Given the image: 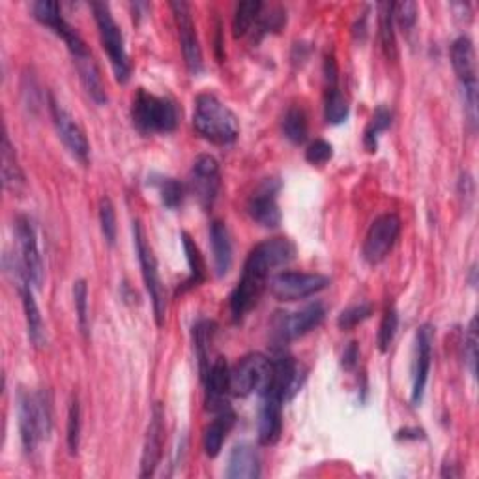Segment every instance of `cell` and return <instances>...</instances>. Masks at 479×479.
Segmentation results:
<instances>
[{
  "label": "cell",
  "mask_w": 479,
  "mask_h": 479,
  "mask_svg": "<svg viewBox=\"0 0 479 479\" xmlns=\"http://www.w3.org/2000/svg\"><path fill=\"white\" fill-rule=\"evenodd\" d=\"M73 304L77 313V323L81 332L88 333V285L85 279H77L73 283Z\"/></svg>",
  "instance_id": "8d00e7d4"
},
{
  "label": "cell",
  "mask_w": 479,
  "mask_h": 479,
  "mask_svg": "<svg viewBox=\"0 0 479 479\" xmlns=\"http://www.w3.org/2000/svg\"><path fill=\"white\" fill-rule=\"evenodd\" d=\"M189 186L198 205L205 210H210L215 203L219 188H222V172H219L215 157L203 154L195 159L189 172Z\"/></svg>",
  "instance_id": "5bb4252c"
},
{
  "label": "cell",
  "mask_w": 479,
  "mask_h": 479,
  "mask_svg": "<svg viewBox=\"0 0 479 479\" xmlns=\"http://www.w3.org/2000/svg\"><path fill=\"white\" fill-rule=\"evenodd\" d=\"M359 359V350H357V345L356 343H350L347 349H345V354H343V367L345 369H352Z\"/></svg>",
  "instance_id": "ee69618b"
},
{
  "label": "cell",
  "mask_w": 479,
  "mask_h": 479,
  "mask_svg": "<svg viewBox=\"0 0 479 479\" xmlns=\"http://www.w3.org/2000/svg\"><path fill=\"white\" fill-rule=\"evenodd\" d=\"M434 328L431 324H422L416 332V357H414V376H412V405L419 407L424 401L431 359H433Z\"/></svg>",
  "instance_id": "e0dca14e"
},
{
  "label": "cell",
  "mask_w": 479,
  "mask_h": 479,
  "mask_svg": "<svg viewBox=\"0 0 479 479\" xmlns=\"http://www.w3.org/2000/svg\"><path fill=\"white\" fill-rule=\"evenodd\" d=\"M381 17H378V23H381V42L384 47V53L388 58L397 56V44H395V32H393V3H384L378 6Z\"/></svg>",
  "instance_id": "836d02e7"
},
{
  "label": "cell",
  "mask_w": 479,
  "mask_h": 479,
  "mask_svg": "<svg viewBox=\"0 0 479 479\" xmlns=\"http://www.w3.org/2000/svg\"><path fill=\"white\" fill-rule=\"evenodd\" d=\"M296 256V246L289 238H270L251 249L246 258L242 277L231 294L229 306L232 321H244L246 315L258 304L268 287V277L273 268L285 266Z\"/></svg>",
  "instance_id": "6da1fadb"
},
{
  "label": "cell",
  "mask_w": 479,
  "mask_h": 479,
  "mask_svg": "<svg viewBox=\"0 0 479 479\" xmlns=\"http://www.w3.org/2000/svg\"><path fill=\"white\" fill-rule=\"evenodd\" d=\"M236 424V414L232 412V408H225L215 412V419L206 427L205 431V438H203V446H205V453L214 458L219 453H222L223 442L227 441L229 433L232 431Z\"/></svg>",
  "instance_id": "cb8c5ba5"
},
{
  "label": "cell",
  "mask_w": 479,
  "mask_h": 479,
  "mask_svg": "<svg viewBox=\"0 0 479 479\" xmlns=\"http://www.w3.org/2000/svg\"><path fill=\"white\" fill-rule=\"evenodd\" d=\"M155 188L159 191V198H162L164 206L174 210V208H178L180 205H182V201H184V186H182V182H178L176 178H169V176L159 178L155 182Z\"/></svg>",
  "instance_id": "e575fe53"
},
{
  "label": "cell",
  "mask_w": 479,
  "mask_h": 479,
  "mask_svg": "<svg viewBox=\"0 0 479 479\" xmlns=\"http://www.w3.org/2000/svg\"><path fill=\"white\" fill-rule=\"evenodd\" d=\"M330 285V279L323 273L306 272H282L270 279V290L279 302H298L306 299Z\"/></svg>",
  "instance_id": "30bf717a"
},
{
  "label": "cell",
  "mask_w": 479,
  "mask_h": 479,
  "mask_svg": "<svg viewBox=\"0 0 479 479\" xmlns=\"http://www.w3.org/2000/svg\"><path fill=\"white\" fill-rule=\"evenodd\" d=\"M66 441H68V450L71 455H77L79 444H81V405H79V399L73 397L68 410V429H66Z\"/></svg>",
  "instance_id": "d590c367"
},
{
  "label": "cell",
  "mask_w": 479,
  "mask_h": 479,
  "mask_svg": "<svg viewBox=\"0 0 479 479\" xmlns=\"http://www.w3.org/2000/svg\"><path fill=\"white\" fill-rule=\"evenodd\" d=\"M451 64L461 88L477 87V63L475 49L468 36L457 38L451 46Z\"/></svg>",
  "instance_id": "44dd1931"
},
{
  "label": "cell",
  "mask_w": 479,
  "mask_h": 479,
  "mask_svg": "<svg viewBox=\"0 0 479 479\" xmlns=\"http://www.w3.org/2000/svg\"><path fill=\"white\" fill-rule=\"evenodd\" d=\"M164 444H165V412L162 403H155L147 429L143 457H141V474L139 475L141 477L154 475L159 461H162Z\"/></svg>",
  "instance_id": "ac0fdd59"
},
{
  "label": "cell",
  "mask_w": 479,
  "mask_h": 479,
  "mask_svg": "<svg viewBox=\"0 0 479 479\" xmlns=\"http://www.w3.org/2000/svg\"><path fill=\"white\" fill-rule=\"evenodd\" d=\"M75 66H77V73L81 77V83L87 90V94L94 99L97 105H105L107 104V92L102 81V75H99V70L94 63L92 55L75 58Z\"/></svg>",
  "instance_id": "4316f807"
},
{
  "label": "cell",
  "mask_w": 479,
  "mask_h": 479,
  "mask_svg": "<svg viewBox=\"0 0 479 479\" xmlns=\"http://www.w3.org/2000/svg\"><path fill=\"white\" fill-rule=\"evenodd\" d=\"M90 8L94 12L99 39H102V46L111 60L116 81L120 85H126L131 77V63H130V56L126 51L124 34H122V30H120L118 23L114 21L109 4L92 3Z\"/></svg>",
  "instance_id": "5b68a950"
},
{
  "label": "cell",
  "mask_w": 479,
  "mask_h": 479,
  "mask_svg": "<svg viewBox=\"0 0 479 479\" xmlns=\"http://www.w3.org/2000/svg\"><path fill=\"white\" fill-rule=\"evenodd\" d=\"M215 333V323L206 321H198L193 326V345H195V354L198 359V373H201V378L206 376L210 369V349H212V339Z\"/></svg>",
  "instance_id": "83f0119b"
},
{
  "label": "cell",
  "mask_w": 479,
  "mask_h": 479,
  "mask_svg": "<svg viewBox=\"0 0 479 479\" xmlns=\"http://www.w3.org/2000/svg\"><path fill=\"white\" fill-rule=\"evenodd\" d=\"M17 417L19 434L25 453H34L38 444L47 441L53 431V399L47 390L36 393L19 388L17 390Z\"/></svg>",
  "instance_id": "7a4b0ae2"
},
{
  "label": "cell",
  "mask_w": 479,
  "mask_h": 479,
  "mask_svg": "<svg viewBox=\"0 0 479 479\" xmlns=\"http://www.w3.org/2000/svg\"><path fill=\"white\" fill-rule=\"evenodd\" d=\"M279 188H282V184L277 180L268 178L255 189L248 201L249 217L265 229H275L282 223V210H279L277 205Z\"/></svg>",
  "instance_id": "2e32d148"
},
{
  "label": "cell",
  "mask_w": 479,
  "mask_h": 479,
  "mask_svg": "<svg viewBox=\"0 0 479 479\" xmlns=\"http://www.w3.org/2000/svg\"><path fill=\"white\" fill-rule=\"evenodd\" d=\"M263 10V3L258 0H246V3H240L234 12V21H232V30L236 38L246 36L251 27L258 21Z\"/></svg>",
  "instance_id": "1f68e13d"
},
{
  "label": "cell",
  "mask_w": 479,
  "mask_h": 479,
  "mask_svg": "<svg viewBox=\"0 0 479 479\" xmlns=\"http://www.w3.org/2000/svg\"><path fill=\"white\" fill-rule=\"evenodd\" d=\"M324 118L326 122L332 126L343 124L349 118V102L343 96V92L339 90L337 83H332L326 87V99H324Z\"/></svg>",
  "instance_id": "4dcf8cb0"
},
{
  "label": "cell",
  "mask_w": 479,
  "mask_h": 479,
  "mask_svg": "<svg viewBox=\"0 0 479 479\" xmlns=\"http://www.w3.org/2000/svg\"><path fill=\"white\" fill-rule=\"evenodd\" d=\"M393 19L405 30H410L417 21V4L416 3H397V4H393Z\"/></svg>",
  "instance_id": "7bdbcfd3"
},
{
  "label": "cell",
  "mask_w": 479,
  "mask_h": 479,
  "mask_svg": "<svg viewBox=\"0 0 479 479\" xmlns=\"http://www.w3.org/2000/svg\"><path fill=\"white\" fill-rule=\"evenodd\" d=\"M99 225H102V234L105 238V242L113 248L116 242V212H114V205L109 197H102V201H99Z\"/></svg>",
  "instance_id": "74e56055"
},
{
  "label": "cell",
  "mask_w": 479,
  "mask_h": 479,
  "mask_svg": "<svg viewBox=\"0 0 479 479\" xmlns=\"http://www.w3.org/2000/svg\"><path fill=\"white\" fill-rule=\"evenodd\" d=\"M465 357L470 374L475 378L477 374V318L474 316L468 326V333L465 339Z\"/></svg>",
  "instance_id": "60d3db41"
},
{
  "label": "cell",
  "mask_w": 479,
  "mask_h": 479,
  "mask_svg": "<svg viewBox=\"0 0 479 479\" xmlns=\"http://www.w3.org/2000/svg\"><path fill=\"white\" fill-rule=\"evenodd\" d=\"M49 111L56 133L63 139V143L66 145L70 154L81 164H87L90 155V145L83 128L79 126L77 120L63 104L56 102L55 96H49Z\"/></svg>",
  "instance_id": "4fadbf2b"
},
{
  "label": "cell",
  "mask_w": 479,
  "mask_h": 479,
  "mask_svg": "<svg viewBox=\"0 0 479 479\" xmlns=\"http://www.w3.org/2000/svg\"><path fill=\"white\" fill-rule=\"evenodd\" d=\"M133 240H135V251H137L139 265H141V272H143V282L152 299L155 324L164 326L165 316H167V292L162 282V275H159L157 258L154 255L147 232L139 219L133 222Z\"/></svg>",
  "instance_id": "8992f818"
},
{
  "label": "cell",
  "mask_w": 479,
  "mask_h": 479,
  "mask_svg": "<svg viewBox=\"0 0 479 479\" xmlns=\"http://www.w3.org/2000/svg\"><path fill=\"white\" fill-rule=\"evenodd\" d=\"M390 126H391V111L388 107L381 105L374 111L373 118L369 120V124L366 128L364 145H366L367 152H376L378 137H381V133L386 131Z\"/></svg>",
  "instance_id": "d6a6232c"
},
{
  "label": "cell",
  "mask_w": 479,
  "mask_h": 479,
  "mask_svg": "<svg viewBox=\"0 0 479 479\" xmlns=\"http://www.w3.org/2000/svg\"><path fill=\"white\" fill-rule=\"evenodd\" d=\"M373 315V306L371 304H356L347 307L337 318V326L341 330H352L357 324H362L364 321Z\"/></svg>",
  "instance_id": "ab89813d"
},
{
  "label": "cell",
  "mask_w": 479,
  "mask_h": 479,
  "mask_svg": "<svg viewBox=\"0 0 479 479\" xmlns=\"http://www.w3.org/2000/svg\"><path fill=\"white\" fill-rule=\"evenodd\" d=\"M3 182L4 188L13 195H21L27 188L25 172L21 165H19L15 148L10 143V137L6 131L3 135Z\"/></svg>",
  "instance_id": "484cf974"
},
{
  "label": "cell",
  "mask_w": 479,
  "mask_h": 479,
  "mask_svg": "<svg viewBox=\"0 0 479 479\" xmlns=\"http://www.w3.org/2000/svg\"><path fill=\"white\" fill-rule=\"evenodd\" d=\"M424 436V431L419 429H405V431H399L397 433V438H405V441H408V438H414V441H419V438Z\"/></svg>",
  "instance_id": "f6af8a7d"
},
{
  "label": "cell",
  "mask_w": 479,
  "mask_h": 479,
  "mask_svg": "<svg viewBox=\"0 0 479 479\" xmlns=\"http://www.w3.org/2000/svg\"><path fill=\"white\" fill-rule=\"evenodd\" d=\"M229 364L225 357H215L206 376L203 378L205 388H206V407L214 414L219 410L229 408V403L225 395L229 393Z\"/></svg>",
  "instance_id": "ffe728a7"
},
{
  "label": "cell",
  "mask_w": 479,
  "mask_h": 479,
  "mask_svg": "<svg viewBox=\"0 0 479 479\" xmlns=\"http://www.w3.org/2000/svg\"><path fill=\"white\" fill-rule=\"evenodd\" d=\"M309 122L307 114L299 105H292L283 116V135L292 145H302L307 141Z\"/></svg>",
  "instance_id": "f546056e"
},
{
  "label": "cell",
  "mask_w": 479,
  "mask_h": 479,
  "mask_svg": "<svg viewBox=\"0 0 479 479\" xmlns=\"http://www.w3.org/2000/svg\"><path fill=\"white\" fill-rule=\"evenodd\" d=\"M397 328H399V315L395 311V307H388L386 313H384V318L381 323V330H378V349H381V352H388L393 339H395V333H397Z\"/></svg>",
  "instance_id": "f35d334b"
},
{
  "label": "cell",
  "mask_w": 479,
  "mask_h": 479,
  "mask_svg": "<svg viewBox=\"0 0 479 479\" xmlns=\"http://www.w3.org/2000/svg\"><path fill=\"white\" fill-rule=\"evenodd\" d=\"M171 8L174 13L180 47H182L188 71L191 75H198L203 71V49L201 44H198L197 29L191 17V6L188 3H171Z\"/></svg>",
  "instance_id": "9a60e30c"
},
{
  "label": "cell",
  "mask_w": 479,
  "mask_h": 479,
  "mask_svg": "<svg viewBox=\"0 0 479 479\" xmlns=\"http://www.w3.org/2000/svg\"><path fill=\"white\" fill-rule=\"evenodd\" d=\"M272 369V359L261 352H251L244 356L231 369L229 391L234 397H248L255 391H261L268 381Z\"/></svg>",
  "instance_id": "9c48e42d"
},
{
  "label": "cell",
  "mask_w": 479,
  "mask_h": 479,
  "mask_svg": "<svg viewBox=\"0 0 479 479\" xmlns=\"http://www.w3.org/2000/svg\"><path fill=\"white\" fill-rule=\"evenodd\" d=\"M210 244L217 277L229 273L232 266V240L229 227L223 222H214L210 227Z\"/></svg>",
  "instance_id": "d4e9b609"
},
{
  "label": "cell",
  "mask_w": 479,
  "mask_h": 479,
  "mask_svg": "<svg viewBox=\"0 0 479 479\" xmlns=\"http://www.w3.org/2000/svg\"><path fill=\"white\" fill-rule=\"evenodd\" d=\"M225 475L229 479H256L261 477V457L249 442H240L229 455Z\"/></svg>",
  "instance_id": "7402d4cb"
},
{
  "label": "cell",
  "mask_w": 479,
  "mask_h": 479,
  "mask_svg": "<svg viewBox=\"0 0 479 479\" xmlns=\"http://www.w3.org/2000/svg\"><path fill=\"white\" fill-rule=\"evenodd\" d=\"M324 316L326 307L321 302H313L296 313H277L272 321V341L275 347H285L321 326Z\"/></svg>",
  "instance_id": "52a82bcc"
},
{
  "label": "cell",
  "mask_w": 479,
  "mask_h": 479,
  "mask_svg": "<svg viewBox=\"0 0 479 479\" xmlns=\"http://www.w3.org/2000/svg\"><path fill=\"white\" fill-rule=\"evenodd\" d=\"M15 238L19 246L17 270L21 272L23 282H29L34 289H39L44 285L46 270L34 225L27 215H19L15 219Z\"/></svg>",
  "instance_id": "ba28073f"
},
{
  "label": "cell",
  "mask_w": 479,
  "mask_h": 479,
  "mask_svg": "<svg viewBox=\"0 0 479 479\" xmlns=\"http://www.w3.org/2000/svg\"><path fill=\"white\" fill-rule=\"evenodd\" d=\"M399 234H401V219L397 214H382L371 223L366 242H364V258L369 265H381L395 248Z\"/></svg>",
  "instance_id": "8fae6325"
},
{
  "label": "cell",
  "mask_w": 479,
  "mask_h": 479,
  "mask_svg": "<svg viewBox=\"0 0 479 479\" xmlns=\"http://www.w3.org/2000/svg\"><path fill=\"white\" fill-rule=\"evenodd\" d=\"M180 238H182V248H184L188 266H189V277H188V282L184 283L182 290H189V289L198 287L205 282L206 270H205V261H203L201 249H198V246L195 244V240L188 232H182L180 234Z\"/></svg>",
  "instance_id": "f1b7e54d"
},
{
  "label": "cell",
  "mask_w": 479,
  "mask_h": 479,
  "mask_svg": "<svg viewBox=\"0 0 479 479\" xmlns=\"http://www.w3.org/2000/svg\"><path fill=\"white\" fill-rule=\"evenodd\" d=\"M333 155V147L324 141V139H316L306 150V159L311 165H324L328 164Z\"/></svg>",
  "instance_id": "b9f144b4"
},
{
  "label": "cell",
  "mask_w": 479,
  "mask_h": 479,
  "mask_svg": "<svg viewBox=\"0 0 479 479\" xmlns=\"http://www.w3.org/2000/svg\"><path fill=\"white\" fill-rule=\"evenodd\" d=\"M283 399L275 393H261L258 408V444L273 446L283 433Z\"/></svg>",
  "instance_id": "d6986e66"
},
{
  "label": "cell",
  "mask_w": 479,
  "mask_h": 479,
  "mask_svg": "<svg viewBox=\"0 0 479 479\" xmlns=\"http://www.w3.org/2000/svg\"><path fill=\"white\" fill-rule=\"evenodd\" d=\"M131 118L135 128L145 133H172L178 126V107L171 97L154 96L145 88H139L133 105H131Z\"/></svg>",
  "instance_id": "277c9868"
},
{
  "label": "cell",
  "mask_w": 479,
  "mask_h": 479,
  "mask_svg": "<svg viewBox=\"0 0 479 479\" xmlns=\"http://www.w3.org/2000/svg\"><path fill=\"white\" fill-rule=\"evenodd\" d=\"M193 128L203 139L217 147L232 145L240 135L238 116L214 94L197 96Z\"/></svg>",
  "instance_id": "3957f363"
},
{
  "label": "cell",
  "mask_w": 479,
  "mask_h": 479,
  "mask_svg": "<svg viewBox=\"0 0 479 479\" xmlns=\"http://www.w3.org/2000/svg\"><path fill=\"white\" fill-rule=\"evenodd\" d=\"M32 13L38 23H42L58 38H63V42L68 46L73 58H81V56L90 55L83 42V38L79 36V32L70 23H66L58 3H53V0H39V3L32 4Z\"/></svg>",
  "instance_id": "7c38bea8"
},
{
  "label": "cell",
  "mask_w": 479,
  "mask_h": 479,
  "mask_svg": "<svg viewBox=\"0 0 479 479\" xmlns=\"http://www.w3.org/2000/svg\"><path fill=\"white\" fill-rule=\"evenodd\" d=\"M19 292H21V299H23L27 333H29L30 343L36 349H44L47 345V333H46V324H44L42 313H39V307H38L34 294H32V285L21 283L19 285Z\"/></svg>",
  "instance_id": "603a6c76"
}]
</instances>
